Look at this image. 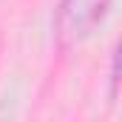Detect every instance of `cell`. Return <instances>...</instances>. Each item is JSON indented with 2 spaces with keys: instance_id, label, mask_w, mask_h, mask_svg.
Instances as JSON below:
<instances>
[{
  "instance_id": "cell-1",
  "label": "cell",
  "mask_w": 122,
  "mask_h": 122,
  "mask_svg": "<svg viewBox=\"0 0 122 122\" xmlns=\"http://www.w3.org/2000/svg\"><path fill=\"white\" fill-rule=\"evenodd\" d=\"M105 11V0H62V11H60V26L62 34H85L94 23L102 17Z\"/></svg>"
}]
</instances>
